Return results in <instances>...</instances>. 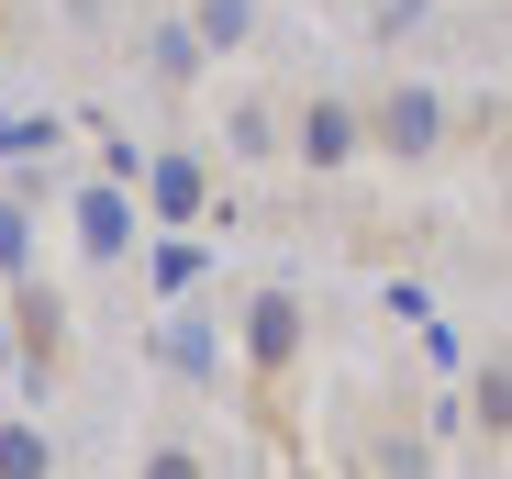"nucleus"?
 I'll list each match as a JSON object with an SVG mask.
<instances>
[{
  "mask_svg": "<svg viewBox=\"0 0 512 479\" xmlns=\"http://www.w3.org/2000/svg\"><path fill=\"white\" fill-rule=\"evenodd\" d=\"M446 123H457V112H446V90H423V78H401V90H379V101H368V145H379V156H401V168H423V156L446 145Z\"/></svg>",
  "mask_w": 512,
  "mask_h": 479,
  "instance_id": "1",
  "label": "nucleus"
},
{
  "mask_svg": "<svg viewBox=\"0 0 512 479\" xmlns=\"http://www.w3.org/2000/svg\"><path fill=\"white\" fill-rule=\"evenodd\" d=\"M234 346H245V379H256V390H279V379L301 368V290H256L245 324H234Z\"/></svg>",
  "mask_w": 512,
  "mask_h": 479,
  "instance_id": "2",
  "label": "nucleus"
},
{
  "mask_svg": "<svg viewBox=\"0 0 512 479\" xmlns=\"http://www.w3.org/2000/svg\"><path fill=\"white\" fill-rule=\"evenodd\" d=\"M67 223H78V257H90V268H123V257H134V234H145L134 179H90V190L67 201Z\"/></svg>",
  "mask_w": 512,
  "mask_h": 479,
  "instance_id": "3",
  "label": "nucleus"
},
{
  "mask_svg": "<svg viewBox=\"0 0 512 479\" xmlns=\"http://www.w3.org/2000/svg\"><path fill=\"white\" fill-rule=\"evenodd\" d=\"M12 346H23V379H56L67 368V301L45 290V279H12Z\"/></svg>",
  "mask_w": 512,
  "mask_h": 479,
  "instance_id": "4",
  "label": "nucleus"
},
{
  "mask_svg": "<svg viewBox=\"0 0 512 479\" xmlns=\"http://www.w3.org/2000/svg\"><path fill=\"white\" fill-rule=\"evenodd\" d=\"M357 145H368V112H357V101H301V123H290V156H301L312 179H334Z\"/></svg>",
  "mask_w": 512,
  "mask_h": 479,
  "instance_id": "5",
  "label": "nucleus"
},
{
  "mask_svg": "<svg viewBox=\"0 0 512 479\" xmlns=\"http://www.w3.org/2000/svg\"><path fill=\"white\" fill-rule=\"evenodd\" d=\"M145 212L190 234V223L212 212V179H201V156H156V168H145Z\"/></svg>",
  "mask_w": 512,
  "mask_h": 479,
  "instance_id": "6",
  "label": "nucleus"
},
{
  "mask_svg": "<svg viewBox=\"0 0 512 479\" xmlns=\"http://www.w3.org/2000/svg\"><path fill=\"white\" fill-rule=\"evenodd\" d=\"M156 357L179 368V379H212V368H223V335L201 324V312H167V324H156Z\"/></svg>",
  "mask_w": 512,
  "mask_h": 479,
  "instance_id": "7",
  "label": "nucleus"
},
{
  "mask_svg": "<svg viewBox=\"0 0 512 479\" xmlns=\"http://www.w3.org/2000/svg\"><path fill=\"white\" fill-rule=\"evenodd\" d=\"M468 424H479V446L512 435V357H479L468 368Z\"/></svg>",
  "mask_w": 512,
  "mask_h": 479,
  "instance_id": "8",
  "label": "nucleus"
},
{
  "mask_svg": "<svg viewBox=\"0 0 512 479\" xmlns=\"http://www.w3.org/2000/svg\"><path fill=\"white\" fill-rule=\"evenodd\" d=\"M223 145H234V156H279L290 134H279V112H268V101H234V123H223Z\"/></svg>",
  "mask_w": 512,
  "mask_h": 479,
  "instance_id": "9",
  "label": "nucleus"
},
{
  "mask_svg": "<svg viewBox=\"0 0 512 479\" xmlns=\"http://www.w3.org/2000/svg\"><path fill=\"white\" fill-rule=\"evenodd\" d=\"M0 479H56V446L34 424H0Z\"/></svg>",
  "mask_w": 512,
  "mask_h": 479,
  "instance_id": "10",
  "label": "nucleus"
},
{
  "mask_svg": "<svg viewBox=\"0 0 512 479\" xmlns=\"http://www.w3.org/2000/svg\"><path fill=\"white\" fill-rule=\"evenodd\" d=\"M201 268H212V246H201V234H167V246H156V290H167V301H179Z\"/></svg>",
  "mask_w": 512,
  "mask_h": 479,
  "instance_id": "11",
  "label": "nucleus"
},
{
  "mask_svg": "<svg viewBox=\"0 0 512 479\" xmlns=\"http://www.w3.org/2000/svg\"><path fill=\"white\" fill-rule=\"evenodd\" d=\"M0 279H34V212L0 201Z\"/></svg>",
  "mask_w": 512,
  "mask_h": 479,
  "instance_id": "12",
  "label": "nucleus"
},
{
  "mask_svg": "<svg viewBox=\"0 0 512 479\" xmlns=\"http://www.w3.org/2000/svg\"><path fill=\"white\" fill-rule=\"evenodd\" d=\"M56 134H67L56 112H0V156H45Z\"/></svg>",
  "mask_w": 512,
  "mask_h": 479,
  "instance_id": "13",
  "label": "nucleus"
},
{
  "mask_svg": "<svg viewBox=\"0 0 512 479\" xmlns=\"http://www.w3.org/2000/svg\"><path fill=\"white\" fill-rule=\"evenodd\" d=\"M134 479H212V457L190 446V435H167V446H145V468Z\"/></svg>",
  "mask_w": 512,
  "mask_h": 479,
  "instance_id": "14",
  "label": "nucleus"
},
{
  "mask_svg": "<svg viewBox=\"0 0 512 479\" xmlns=\"http://www.w3.org/2000/svg\"><path fill=\"white\" fill-rule=\"evenodd\" d=\"M201 45H245V0H201Z\"/></svg>",
  "mask_w": 512,
  "mask_h": 479,
  "instance_id": "15",
  "label": "nucleus"
}]
</instances>
